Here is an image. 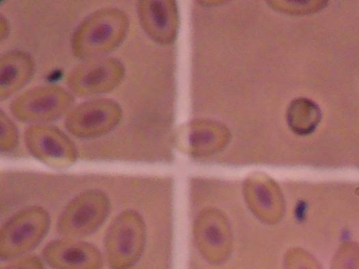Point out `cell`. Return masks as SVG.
<instances>
[{
    "instance_id": "6da1fadb",
    "label": "cell",
    "mask_w": 359,
    "mask_h": 269,
    "mask_svg": "<svg viewBox=\"0 0 359 269\" xmlns=\"http://www.w3.org/2000/svg\"><path fill=\"white\" fill-rule=\"evenodd\" d=\"M128 27V18L122 11L114 8L96 11L75 29L72 51L85 61L101 58L122 42Z\"/></svg>"
},
{
    "instance_id": "7a4b0ae2",
    "label": "cell",
    "mask_w": 359,
    "mask_h": 269,
    "mask_svg": "<svg viewBox=\"0 0 359 269\" xmlns=\"http://www.w3.org/2000/svg\"><path fill=\"white\" fill-rule=\"evenodd\" d=\"M73 102L72 95L55 85L29 89L16 97L11 111L19 120L37 124L57 119L68 111Z\"/></svg>"
},
{
    "instance_id": "3957f363",
    "label": "cell",
    "mask_w": 359,
    "mask_h": 269,
    "mask_svg": "<svg viewBox=\"0 0 359 269\" xmlns=\"http://www.w3.org/2000/svg\"><path fill=\"white\" fill-rule=\"evenodd\" d=\"M48 225V215L41 207H32L18 212L1 230V256H14L29 250L41 241Z\"/></svg>"
},
{
    "instance_id": "277c9868",
    "label": "cell",
    "mask_w": 359,
    "mask_h": 269,
    "mask_svg": "<svg viewBox=\"0 0 359 269\" xmlns=\"http://www.w3.org/2000/svg\"><path fill=\"white\" fill-rule=\"evenodd\" d=\"M122 111L111 99H97L81 103L68 113L65 125L74 135L90 138L103 135L119 123Z\"/></svg>"
},
{
    "instance_id": "5b68a950",
    "label": "cell",
    "mask_w": 359,
    "mask_h": 269,
    "mask_svg": "<svg viewBox=\"0 0 359 269\" xmlns=\"http://www.w3.org/2000/svg\"><path fill=\"white\" fill-rule=\"evenodd\" d=\"M124 67L114 58L86 60L72 69L67 83L75 94L81 96L99 95L113 90L123 79Z\"/></svg>"
},
{
    "instance_id": "8992f818",
    "label": "cell",
    "mask_w": 359,
    "mask_h": 269,
    "mask_svg": "<svg viewBox=\"0 0 359 269\" xmlns=\"http://www.w3.org/2000/svg\"><path fill=\"white\" fill-rule=\"evenodd\" d=\"M109 202L98 191H88L74 198L66 207L58 223L65 235L80 237L96 229L107 216Z\"/></svg>"
},
{
    "instance_id": "52a82bcc",
    "label": "cell",
    "mask_w": 359,
    "mask_h": 269,
    "mask_svg": "<svg viewBox=\"0 0 359 269\" xmlns=\"http://www.w3.org/2000/svg\"><path fill=\"white\" fill-rule=\"evenodd\" d=\"M142 242V228L138 216L131 211L119 215L111 223L106 237V251L111 265L116 269L130 267L137 258Z\"/></svg>"
},
{
    "instance_id": "ba28073f",
    "label": "cell",
    "mask_w": 359,
    "mask_h": 269,
    "mask_svg": "<svg viewBox=\"0 0 359 269\" xmlns=\"http://www.w3.org/2000/svg\"><path fill=\"white\" fill-rule=\"evenodd\" d=\"M29 151L39 160L54 167L68 166L76 158V149L70 139L59 129L42 124L25 132Z\"/></svg>"
},
{
    "instance_id": "9c48e42d",
    "label": "cell",
    "mask_w": 359,
    "mask_h": 269,
    "mask_svg": "<svg viewBox=\"0 0 359 269\" xmlns=\"http://www.w3.org/2000/svg\"><path fill=\"white\" fill-rule=\"evenodd\" d=\"M44 256L57 269H97L101 263L95 247L75 240L53 242L46 247Z\"/></svg>"
},
{
    "instance_id": "30bf717a",
    "label": "cell",
    "mask_w": 359,
    "mask_h": 269,
    "mask_svg": "<svg viewBox=\"0 0 359 269\" xmlns=\"http://www.w3.org/2000/svg\"><path fill=\"white\" fill-rule=\"evenodd\" d=\"M33 70V61L26 53L13 50L4 54L0 60L1 99L8 97L23 87Z\"/></svg>"
},
{
    "instance_id": "8fae6325",
    "label": "cell",
    "mask_w": 359,
    "mask_h": 269,
    "mask_svg": "<svg viewBox=\"0 0 359 269\" xmlns=\"http://www.w3.org/2000/svg\"><path fill=\"white\" fill-rule=\"evenodd\" d=\"M141 24L145 31L157 40L164 39L170 26V13L163 1H143L137 5Z\"/></svg>"
},
{
    "instance_id": "7c38bea8",
    "label": "cell",
    "mask_w": 359,
    "mask_h": 269,
    "mask_svg": "<svg viewBox=\"0 0 359 269\" xmlns=\"http://www.w3.org/2000/svg\"><path fill=\"white\" fill-rule=\"evenodd\" d=\"M321 112L312 101L305 98L293 100L287 111L290 127L299 134H309L315 130L320 120Z\"/></svg>"
},
{
    "instance_id": "4fadbf2b",
    "label": "cell",
    "mask_w": 359,
    "mask_h": 269,
    "mask_svg": "<svg viewBox=\"0 0 359 269\" xmlns=\"http://www.w3.org/2000/svg\"><path fill=\"white\" fill-rule=\"evenodd\" d=\"M1 123V149L9 151L15 146L18 142V130L6 114L2 111L0 115Z\"/></svg>"
},
{
    "instance_id": "5bb4252c",
    "label": "cell",
    "mask_w": 359,
    "mask_h": 269,
    "mask_svg": "<svg viewBox=\"0 0 359 269\" xmlns=\"http://www.w3.org/2000/svg\"><path fill=\"white\" fill-rule=\"evenodd\" d=\"M7 269H42V267L38 260L30 258L16 262Z\"/></svg>"
}]
</instances>
